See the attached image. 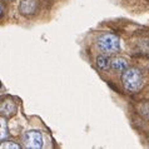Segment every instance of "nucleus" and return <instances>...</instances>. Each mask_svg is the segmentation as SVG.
Here are the masks:
<instances>
[{
    "instance_id": "1",
    "label": "nucleus",
    "mask_w": 149,
    "mask_h": 149,
    "mask_svg": "<svg viewBox=\"0 0 149 149\" xmlns=\"http://www.w3.org/2000/svg\"><path fill=\"white\" fill-rule=\"evenodd\" d=\"M122 80H123V85H124V88H125V90L127 92H130V93L138 92L143 85L142 74L135 68H129V69L124 70Z\"/></svg>"
},
{
    "instance_id": "2",
    "label": "nucleus",
    "mask_w": 149,
    "mask_h": 149,
    "mask_svg": "<svg viewBox=\"0 0 149 149\" xmlns=\"http://www.w3.org/2000/svg\"><path fill=\"white\" fill-rule=\"evenodd\" d=\"M98 48L104 54H114L120 49V41L119 38L114 34H103L98 38Z\"/></svg>"
},
{
    "instance_id": "3",
    "label": "nucleus",
    "mask_w": 149,
    "mask_h": 149,
    "mask_svg": "<svg viewBox=\"0 0 149 149\" xmlns=\"http://www.w3.org/2000/svg\"><path fill=\"white\" fill-rule=\"evenodd\" d=\"M23 143L26 148L39 149L43 147V135L36 130H29L23 135Z\"/></svg>"
},
{
    "instance_id": "4",
    "label": "nucleus",
    "mask_w": 149,
    "mask_h": 149,
    "mask_svg": "<svg viewBox=\"0 0 149 149\" xmlns=\"http://www.w3.org/2000/svg\"><path fill=\"white\" fill-rule=\"evenodd\" d=\"M19 10L23 15H33L36 11L35 0H23L19 6Z\"/></svg>"
},
{
    "instance_id": "5",
    "label": "nucleus",
    "mask_w": 149,
    "mask_h": 149,
    "mask_svg": "<svg viewBox=\"0 0 149 149\" xmlns=\"http://www.w3.org/2000/svg\"><path fill=\"white\" fill-rule=\"evenodd\" d=\"M111 68L114 70H118V72H124L127 69V60L123 59V58H115V59L111 60Z\"/></svg>"
},
{
    "instance_id": "6",
    "label": "nucleus",
    "mask_w": 149,
    "mask_h": 149,
    "mask_svg": "<svg viewBox=\"0 0 149 149\" xmlns=\"http://www.w3.org/2000/svg\"><path fill=\"white\" fill-rule=\"evenodd\" d=\"M16 110V107L13 102H4L1 105H0V111L5 115H11L14 114Z\"/></svg>"
},
{
    "instance_id": "7",
    "label": "nucleus",
    "mask_w": 149,
    "mask_h": 149,
    "mask_svg": "<svg viewBox=\"0 0 149 149\" xmlns=\"http://www.w3.org/2000/svg\"><path fill=\"white\" fill-rule=\"evenodd\" d=\"M8 136V124L5 118L0 117V140L5 139Z\"/></svg>"
},
{
    "instance_id": "8",
    "label": "nucleus",
    "mask_w": 149,
    "mask_h": 149,
    "mask_svg": "<svg viewBox=\"0 0 149 149\" xmlns=\"http://www.w3.org/2000/svg\"><path fill=\"white\" fill-rule=\"evenodd\" d=\"M97 64H98V67L100 68V69H107L109 67V60L107 59V56H98L97 58Z\"/></svg>"
},
{
    "instance_id": "9",
    "label": "nucleus",
    "mask_w": 149,
    "mask_h": 149,
    "mask_svg": "<svg viewBox=\"0 0 149 149\" xmlns=\"http://www.w3.org/2000/svg\"><path fill=\"white\" fill-rule=\"evenodd\" d=\"M0 148H1V149H9V148H11V149H19L20 146H19V144H16L15 142H4V143L0 144Z\"/></svg>"
},
{
    "instance_id": "10",
    "label": "nucleus",
    "mask_w": 149,
    "mask_h": 149,
    "mask_svg": "<svg viewBox=\"0 0 149 149\" xmlns=\"http://www.w3.org/2000/svg\"><path fill=\"white\" fill-rule=\"evenodd\" d=\"M3 13H4V8H3V5L0 4V16L3 15Z\"/></svg>"
}]
</instances>
